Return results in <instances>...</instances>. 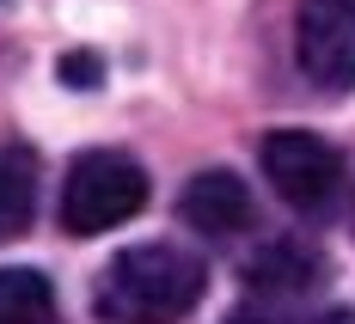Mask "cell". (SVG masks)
Here are the masks:
<instances>
[{
  "label": "cell",
  "instance_id": "obj_1",
  "mask_svg": "<svg viewBox=\"0 0 355 324\" xmlns=\"http://www.w3.org/2000/svg\"><path fill=\"white\" fill-rule=\"evenodd\" d=\"M209 288L202 257L184 245H135V251L110 257L98 269L92 306L105 324H178L196 312V300Z\"/></svg>",
  "mask_w": 355,
  "mask_h": 324
},
{
  "label": "cell",
  "instance_id": "obj_2",
  "mask_svg": "<svg viewBox=\"0 0 355 324\" xmlns=\"http://www.w3.org/2000/svg\"><path fill=\"white\" fill-rule=\"evenodd\" d=\"M147 208V172L129 159V153H80L68 165V183H62V226L73 239H98L110 226L135 220Z\"/></svg>",
  "mask_w": 355,
  "mask_h": 324
},
{
  "label": "cell",
  "instance_id": "obj_3",
  "mask_svg": "<svg viewBox=\"0 0 355 324\" xmlns=\"http://www.w3.org/2000/svg\"><path fill=\"white\" fill-rule=\"evenodd\" d=\"M257 159H263V178L276 183V196H282L288 208H300V215H324L331 196H337V183H343L337 147L319 141V135H306V129H276V135H263Z\"/></svg>",
  "mask_w": 355,
  "mask_h": 324
},
{
  "label": "cell",
  "instance_id": "obj_4",
  "mask_svg": "<svg viewBox=\"0 0 355 324\" xmlns=\"http://www.w3.org/2000/svg\"><path fill=\"white\" fill-rule=\"evenodd\" d=\"M294 55H300V73L313 86L349 92L355 86V0H300Z\"/></svg>",
  "mask_w": 355,
  "mask_h": 324
},
{
  "label": "cell",
  "instance_id": "obj_5",
  "mask_svg": "<svg viewBox=\"0 0 355 324\" xmlns=\"http://www.w3.org/2000/svg\"><path fill=\"white\" fill-rule=\"evenodd\" d=\"M178 215L190 220L196 233H214V239L245 233L251 226V190L233 172H196L184 183V196H178Z\"/></svg>",
  "mask_w": 355,
  "mask_h": 324
},
{
  "label": "cell",
  "instance_id": "obj_6",
  "mask_svg": "<svg viewBox=\"0 0 355 324\" xmlns=\"http://www.w3.org/2000/svg\"><path fill=\"white\" fill-rule=\"evenodd\" d=\"M37 208V159L31 147H0V245L31 226Z\"/></svg>",
  "mask_w": 355,
  "mask_h": 324
},
{
  "label": "cell",
  "instance_id": "obj_7",
  "mask_svg": "<svg viewBox=\"0 0 355 324\" xmlns=\"http://www.w3.org/2000/svg\"><path fill=\"white\" fill-rule=\"evenodd\" d=\"M313 276H319V257L306 251V245H270V251L245 269L251 294H276V300H282V294H300Z\"/></svg>",
  "mask_w": 355,
  "mask_h": 324
},
{
  "label": "cell",
  "instance_id": "obj_8",
  "mask_svg": "<svg viewBox=\"0 0 355 324\" xmlns=\"http://www.w3.org/2000/svg\"><path fill=\"white\" fill-rule=\"evenodd\" d=\"M0 324H55V288L37 269H0Z\"/></svg>",
  "mask_w": 355,
  "mask_h": 324
},
{
  "label": "cell",
  "instance_id": "obj_9",
  "mask_svg": "<svg viewBox=\"0 0 355 324\" xmlns=\"http://www.w3.org/2000/svg\"><path fill=\"white\" fill-rule=\"evenodd\" d=\"M62 80H80V86H92V80H98V55H68V62H62Z\"/></svg>",
  "mask_w": 355,
  "mask_h": 324
},
{
  "label": "cell",
  "instance_id": "obj_10",
  "mask_svg": "<svg viewBox=\"0 0 355 324\" xmlns=\"http://www.w3.org/2000/svg\"><path fill=\"white\" fill-rule=\"evenodd\" d=\"M306 324H355V312H319V318H306Z\"/></svg>",
  "mask_w": 355,
  "mask_h": 324
}]
</instances>
